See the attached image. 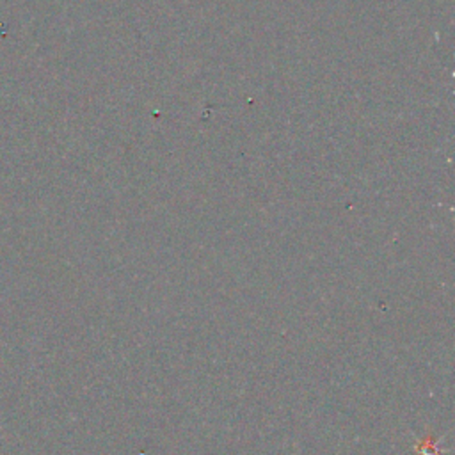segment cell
Wrapping results in <instances>:
<instances>
[{
	"instance_id": "1",
	"label": "cell",
	"mask_w": 455,
	"mask_h": 455,
	"mask_svg": "<svg viewBox=\"0 0 455 455\" xmlns=\"http://www.w3.org/2000/svg\"><path fill=\"white\" fill-rule=\"evenodd\" d=\"M418 451H421V455H437L439 453L434 439H425L423 446H418Z\"/></svg>"
}]
</instances>
